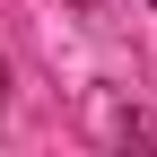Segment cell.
<instances>
[{"label":"cell","mask_w":157,"mask_h":157,"mask_svg":"<svg viewBox=\"0 0 157 157\" xmlns=\"http://www.w3.org/2000/svg\"><path fill=\"white\" fill-rule=\"evenodd\" d=\"M78 9H87V0H78Z\"/></svg>","instance_id":"1"}]
</instances>
